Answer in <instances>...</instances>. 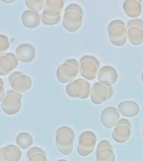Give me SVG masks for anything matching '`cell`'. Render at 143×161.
Returning <instances> with one entry per match:
<instances>
[{"label": "cell", "instance_id": "1", "mask_svg": "<svg viewBox=\"0 0 143 161\" xmlns=\"http://www.w3.org/2000/svg\"><path fill=\"white\" fill-rule=\"evenodd\" d=\"M80 70V62L75 59H68L57 68L56 77L62 84H69L75 80Z\"/></svg>", "mask_w": 143, "mask_h": 161}, {"label": "cell", "instance_id": "2", "mask_svg": "<svg viewBox=\"0 0 143 161\" xmlns=\"http://www.w3.org/2000/svg\"><path fill=\"white\" fill-rule=\"evenodd\" d=\"M108 35L110 43L116 47H121L127 41V29L123 20H112L108 25Z\"/></svg>", "mask_w": 143, "mask_h": 161}, {"label": "cell", "instance_id": "3", "mask_svg": "<svg viewBox=\"0 0 143 161\" xmlns=\"http://www.w3.org/2000/svg\"><path fill=\"white\" fill-rule=\"evenodd\" d=\"M80 70L79 72L86 80H93L98 75L100 62L96 57L92 55H83L80 59Z\"/></svg>", "mask_w": 143, "mask_h": 161}, {"label": "cell", "instance_id": "4", "mask_svg": "<svg viewBox=\"0 0 143 161\" xmlns=\"http://www.w3.org/2000/svg\"><path fill=\"white\" fill-rule=\"evenodd\" d=\"M66 93L69 97L78 99H86L90 97L91 86L88 80L79 78L66 86Z\"/></svg>", "mask_w": 143, "mask_h": 161}, {"label": "cell", "instance_id": "5", "mask_svg": "<svg viewBox=\"0 0 143 161\" xmlns=\"http://www.w3.org/2000/svg\"><path fill=\"white\" fill-rule=\"evenodd\" d=\"M97 137L90 131L83 132L79 137V143L77 145V152L81 157L90 155L95 150L96 146Z\"/></svg>", "mask_w": 143, "mask_h": 161}, {"label": "cell", "instance_id": "6", "mask_svg": "<svg viewBox=\"0 0 143 161\" xmlns=\"http://www.w3.org/2000/svg\"><path fill=\"white\" fill-rule=\"evenodd\" d=\"M112 95V86L107 87V86L100 84V82H96L91 86L90 95V101L95 105H100L110 99Z\"/></svg>", "mask_w": 143, "mask_h": 161}, {"label": "cell", "instance_id": "7", "mask_svg": "<svg viewBox=\"0 0 143 161\" xmlns=\"http://www.w3.org/2000/svg\"><path fill=\"white\" fill-rule=\"evenodd\" d=\"M75 136L66 132H59L55 136V144L61 154L70 155L71 154L74 147Z\"/></svg>", "mask_w": 143, "mask_h": 161}, {"label": "cell", "instance_id": "8", "mask_svg": "<svg viewBox=\"0 0 143 161\" xmlns=\"http://www.w3.org/2000/svg\"><path fill=\"white\" fill-rule=\"evenodd\" d=\"M83 23V14L76 11H67L63 16V27L70 33H75L80 30Z\"/></svg>", "mask_w": 143, "mask_h": 161}, {"label": "cell", "instance_id": "9", "mask_svg": "<svg viewBox=\"0 0 143 161\" xmlns=\"http://www.w3.org/2000/svg\"><path fill=\"white\" fill-rule=\"evenodd\" d=\"M131 135L130 121L126 118H121L112 132V138L115 142L124 143L129 140Z\"/></svg>", "mask_w": 143, "mask_h": 161}, {"label": "cell", "instance_id": "10", "mask_svg": "<svg viewBox=\"0 0 143 161\" xmlns=\"http://www.w3.org/2000/svg\"><path fill=\"white\" fill-rule=\"evenodd\" d=\"M1 108L3 113L8 115H15L21 110L22 97L13 94H6L1 103Z\"/></svg>", "mask_w": 143, "mask_h": 161}, {"label": "cell", "instance_id": "11", "mask_svg": "<svg viewBox=\"0 0 143 161\" xmlns=\"http://www.w3.org/2000/svg\"><path fill=\"white\" fill-rule=\"evenodd\" d=\"M120 113L116 108L107 107L101 112L100 122L103 127L107 129L115 128L120 121Z\"/></svg>", "mask_w": 143, "mask_h": 161}, {"label": "cell", "instance_id": "12", "mask_svg": "<svg viewBox=\"0 0 143 161\" xmlns=\"http://www.w3.org/2000/svg\"><path fill=\"white\" fill-rule=\"evenodd\" d=\"M98 82L110 87L112 86L118 80V74L114 67L110 65H105L98 71Z\"/></svg>", "mask_w": 143, "mask_h": 161}, {"label": "cell", "instance_id": "13", "mask_svg": "<svg viewBox=\"0 0 143 161\" xmlns=\"http://www.w3.org/2000/svg\"><path fill=\"white\" fill-rule=\"evenodd\" d=\"M15 55L20 62L29 63L34 60L36 51L34 47L30 44H21L17 47Z\"/></svg>", "mask_w": 143, "mask_h": 161}, {"label": "cell", "instance_id": "14", "mask_svg": "<svg viewBox=\"0 0 143 161\" xmlns=\"http://www.w3.org/2000/svg\"><path fill=\"white\" fill-rule=\"evenodd\" d=\"M120 115L126 118H135L140 113V107L134 101H124L117 107Z\"/></svg>", "mask_w": 143, "mask_h": 161}, {"label": "cell", "instance_id": "15", "mask_svg": "<svg viewBox=\"0 0 143 161\" xmlns=\"http://www.w3.org/2000/svg\"><path fill=\"white\" fill-rule=\"evenodd\" d=\"M64 4L65 2L63 0H46L43 13L50 18L60 16Z\"/></svg>", "mask_w": 143, "mask_h": 161}, {"label": "cell", "instance_id": "16", "mask_svg": "<svg viewBox=\"0 0 143 161\" xmlns=\"http://www.w3.org/2000/svg\"><path fill=\"white\" fill-rule=\"evenodd\" d=\"M10 85H11L12 90L19 93V94H22V93L26 92L31 89L32 80L29 75L23 74V75L18 76L17 78H15L14 80L10 83Z\"/></svg>", "mask_w": 143, "mask_h": 161}, {"label": "cell", "instance_id": "17", "mask_svg": "<svg viewBox=\"0 0 143 161\" xmlns=\"http://www.w3.org/2000/svg\"><path fill=\"white\" fill-rule=\"evenodd\" d=\"M123 10L131 19H138L141 14V1L140 0H125L123 3Z\"/></svg>", "mask_w": 143, "mask_h": 161}, {"label": "cell", "instance_id": "18", "mask_svg": "<svg viewBox=\"0 0 143 161\" xmlns=\"http://www.w3.org/2000/svg\"><path fill=\"white\" fill-rule=\"evenodd\" d=\"M21 21L24 26L28 29H35L41 22V16L39 13L33 12L31 10H25L21 16Z\"/></svg>", "mask_w": 143, "mask_h": 161}, {"label": "cell", "instance_id": "19", "mask_svg": "<svg viewBox=\"0 0 143 161\" xmlns=\"http://www.w3.org/2000/svg\"><path fill=\"white\" fill-rule=\"evenodd\" d=\"M127 40L131 45H141L143 43V30L140 28L130 27L127 29Z\"/></svg>", "mask_w": 143, "mask_h": 161}, {"label": "cell", "instance_id": "20", "mask_svg": "<svg viewBox=\"0 0 143 161\" xmlns=\"http://www.w3.org/2000/svg\"><path fill=\"white\" fill-rule=\"evenodd\" d=\"M16 143L19 148L22 149H27L31 148L34 143V138L29 133H20L16 137Z\"/></svg>", "mask_w": 143, "mask_h": 161}, {"label": "cell", "instance_id": "21", "mask_svg": "<svg viewBox=\"0 0 143 161\" xmlns=\"http://www.w3.org/2000/svg\"><path fill=\"white\" fill-rule=\"evenodd\" d=\"M15 69L13 63L6 55L0 56V75H10Z\"/></svg>", "mask_w": 143, "mask_h": 161}, {"label": "cell", "instance_id": "22", "mask_svg": "<svg viewBox=\"0 0 143 161\" xmlns=\"http://www.w3.org/2000/svg\"><path fill=\"white\" fill-rule=\"evenodd\" d=\"M115 155L112 148H103L96 152V161H115Z\"/></svg>", "mask_w": 143, "mask_h": 161}, {"label": "cell", "instance_id": "23", "mask_svg": "<svg viewBox=\"0 0 143 161\" xmlns=\"http://www.w3.org/2000/svg\"><path fill=\"white\" fill-rule=\"evenodd\" d=\"M45 3V0H25V4L29 8V10L39 14L40 11L44 10Z\"/></svg>", "mask_w": 143, "mask_h": 161}, {"label": "cell", "instance_id": "24", "mask_svg": "<svg viewBox=\"0 0 143 161\" xmlns=\"http://www.w3.org/2000/svg\"><path fill=\"white\" fill-rule=\"evenodd\" d=\"M0 161H16V154L8 146L0 148Z\"/></svg>", "mask_w": 143, "mask_h": 161}, {"label": "cell", "instance_id": "25", "mask_svg": "<svg viewBox=\"0 0 143 161\" xmlns=\"http://www.w3.org/2000/svg\"><path fill=\"white\" fill-rule=\"evenodd\" d=\"M40 16H41V22L44 25H48V26H53V25H58L60 22V20H61V15L55 18H50L48 17L47 15H45L44 13H42L40 14Z\"/></svg>", "mask_w": 143, "mask_h": 161}, {"label": "cell", "instance_id": "26", "mask_svg": "<svg viewBox=\"0 0 143 161\" xmlns=\"http://www.w3.org/2000/svg\"><path fill=\"white\" fill-rule=\"evenodd\" d=\"M8 48H9L8 38L4 35H0V56L6 55Z\"/></svg>", "mask_w": 143, "mask_h": 161}, {"label": "cell", "instance_id": "27", "mask_svg": "<svg viewBox=\"0 0 143 161\" xmlns=\"http://www.w3.org/2000/svg\"><path fill=\"white\" fill-rule=\"evenodd\" d=\"M132 26H135V27H138L142 29L143 30V20L140 19H134L129 20L126 24V29H129L130 27H132Z\"/></svg>", "mask_w": 143, "mask_h": 161}, {"label": "cell", "instance_id": "28", "mask_svg": "<svg viewBox=\"0 0 143 161\" xmlns=\"http://www.w3.org/2000/svg\"><path fill=\"white\" fill-rule=\"evenodd\" d=\"M36 153H42V154H45L46 155V153L44 150H43L42 148H39V147H32V148H30L27 152V158H29L30 157L34 154H36Z\"/></svg>", "mask_w": 143, "mask_h": 161}, {"label": "cell", "instance_id": "29", "mask_svg": "<svg viewBox=\"0 0 143 161\" xmlns=\"http://www.w3.org/2000/svg\"><path fill=\"white\" fill-rule=\"evenodd\" d=\"M67 11H76V12H79L83 14L82 8L76 3H70V4L68 5L67 7L65 8V12H67Z\"/></svg>", "mask_w": 143, "mask_h": 161}, {"label": "cell", "instance_id": "30", "mask_svg": "<svg viewBox=\"0 0 143 161\" xmlns=\"http://www.w3.org/2000/svg\"><path fill=\"white\" fill-rule=\"evenodd\" d=\"M103 148H112V146L110 143V142L107 140L100 141L96 146V152L101 150Z\"/></svg>", "mask_w": 143, "mask_h": 161}, {"label": "cell", "instance_id": "31", "mask_svg": "<svg viewBox=\"0 0 143 161\" xmlns=\"http://www.w3.org/2000/svg\"><path fill=\"white\" fill-rule=\"evenodd\" d=\"M8 147L12 148L13 150L14 151L15 154H16V161H19L22 158V151H21L20 148H19L16 145H13V144H9V145H8Z\"/></svg>", "mask_w": 143, "mask_h": 161}, {"label": "cell", "instance_id": "32", "mask_svg": "<svg viewBox=\"0 0 143 161\" xmlns=\"http://www.w3.org/2000/svg\"><path fill=\"white\" fill-rule=\"evenodd\" d=\"M29 161H48L47 157L45 154L42 153H36L29 158Z\"/></svg>", "mask_w": 143, "mask_h": 161}, {"label": "cell", "instance_id": "33", "mask_svg": "<svg viewBox=\"0 0 143 161\" xmlns=\"http://www.w3.org/2000/svg\"><path fill=\"white\" fill-rule=\"evenodd\" d=\"M59 132H66V133H70L71 135L75 136V132L73 130L72 128H70V127H66V126H64V127H60L57 129L56 133H59Z\"/></svg>", "mask_w": 143, "mask_h": 161}, {"label": "cell", "instance_id": "34", "mask_svg": "<svg viewBox=\"0 0 143 161\" xmlns=\"http://www.w3.org/2000/svg\"><path fill=\"white\" fill-rule=\"evenodd\" d=\"M6 56H8V58H10V60H12V62L13 63V65L14 67L16 68L18 66V63H19V60H18L17 56L15 54H13V53H6Z\"/></svg>", "mask_w": 143, "mask_h": 161}, {"label": "cell", "instance_id": "35", "mask_svg": "<svg viewBox=\"0 0 143 161\" xmlns=\"http://www.w3.org/2000/svg\"><path fill=\"white\" fill-rule=\"evenodd\" d=\"M23 75L22 72H19V71H14V72H12L9 75V77H8V80H9V83H11L13 80H14L15 78H17L18 76Z\"/></svg>", "mask_w": 143, "mask_h": 161}, {"label": "cell", "instance_id": "36", "mask_svg": "<svg viewBox=\"0 0 143 161\" xmlns=\"http://www.w3.org/2000/svg\"><path fill=\"white\" fill-rule=\"evenodd\" d=\"M6 96V92H5L4 86L0 85V103H2V101L3 100V98Z\"/></svg>", "mask_w": 143, "mask_h": 161}, {"label": "cell", "instance_id": "37", "mask_svg": "<svg viewBox=\"0 0 143 161\" xmlns=\"http://www.w3.org/2000/svg\"><path fill=\"white\" fill-rule=\"evenodd\" d=\"M3 3H14L15 0H10V1H5V0H1Z\"/></svg>", "mask_w": 143, "mask_h": 161}, {"label": "cell", "instance_id": "38", "mask_svg": "<svg viewBox=\"0 0 143 161\" xmlns=\"http://www.w3.org/2000/svg\"><path fill=\"white\" fill-rule=\"evenodd\" d=\"M0 85L3 86H4V83H3V80L0 78Z\"/></svg>", "mask_w": 143, "mask_h": 161}, {"label": "cell", "instance_id": "39", "mask_svg": "<svg viewBox=\"0 0 143 161\" xmlns=\"http://www.w3.org/2000/svg\"><path fill=\"white\" fill-rule=\"evenodd\" d=\"M141 81H142V83H143V71H142V73H141Z\"/></svg>", "mask_w": 143, "mask_h": 161}, {"label": "cell", "instance_id": "40", "mask_svg": "<svg viewBox=\"0 0 143 161\" xmlns=\"http://www.w3.org/2000/svg\"><path fill=\"white\" fill-rule=\"evenodd\" d=\"M57 161H68V160H66V159H58Z\"/></svg>", "mask_w": 143, "mask_h": 161}, {"label": "cell", "instance_id": "41", "mask_svg": "<svg viewBox=\"0 0 143 161\" xmlns=\"http://www.w3.org/2000/svg\"><path fill=\"white\" fill-rule=\"evenodd\" d=\"M141 133H142L141 135H142V138H143V123H142V131H141Z\"/></svg>", "mask_w": 143, "mask_h": 161}]
</instances>
